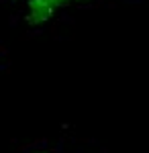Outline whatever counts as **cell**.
Segmentation results:
<instances>
[{
	"label": "cell",
	"mask_w": 149,
	"mask_h": 153,
	"mask_svg": "<svg viewBox=\"0 0 149 153\" xmlns=\"http://www.w3.org/2000/svg\"><path fill=\"white\" fill-rule=\"evenodd\" d=\"M53 10L55 8H49V6H31V14L27 16V23L29 25H39L45 23L53 16Z\"/></svg>",
	"instance_id": "obj_1"
},
{
	"label": "cell",
	"mask_w": 149,
	"mask_h": 153,
	"mask_svg": "<svg viewBox=\"0 0 149 153\" xmlns=\"http://www.w3.org/2000/svg\"><path fill=\"white\" fill-rule=\"evenodd\" d=\"M31 6H49V8H61L69 6V0H29V8Z\"/></svg>",
	"instance_id": "obj_2"
}]
</instances>
